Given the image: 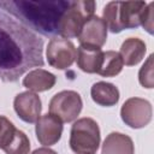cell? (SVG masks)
Instances as JSON below:
<instances>
[{"label": "cell", "instance_id": "6da1fadb", "mask_svg": "<svg viewBox=\"0 0 154 154\" xmlns=\"http://www.w3.org/2000/svg\"><path fill=\"white\" fill-rule=\"evenodd\" d=\"M43 41L0 10V78L16 82L31 67L43 65Z\"/></svg>", "mask_w": 154, "mask_h": 154}, {"label": "cell", "instance_id": "7a4b0ae2", "mask_svg": "<svg viewBox=\"0 0 154 154\" xmlns=\"http://www.w3.org/2000/svg\"><path fill=\"white\" fill-rule=\"evenodd\" d=\"M70 1H0V7L43 35L58 34L60 18Z\"/></svg>", "mask_w": 154, "mask_h": 154}, {"label": "cell", "instance_id": "3957f363", "mask_svg": "<svg viewBox=\"0 0 154 154\" xmlns=\"http://www.w3.org/2000/svg\"><path fill=\"white\" fill-rule=\"evenodd\" d=\"M147 4L144 1H111L102 12V20L112 32L134 29L141 25V16Z\"/></svg>", "mask_w": 154, "mask_h": 154}, {"label": "cell", "instance_id": "277c9868", "mask_svg": "<svg viewBox=\"0 0 154 154\" xmlns=\"http://www.w3.org/2000/svg\"><path fill=\"white\" fill-rule=\"evenodd\" d=\"M97 123L88 117L77 119L70 131V148L76 154H96L100 146Z\"/></svg>", "mask_w": 154, "mask_h": 154}, {"label": "cell", "instance_id": "5b68a950", "mask_svg": "<svg viewBox=\"0 0 154 154\" xmlns=\"http://www.w3.org/2000/svg\"><path fill=\"white\" fill-rule=\"evenodd\" d=\"M95 2L89 0L70 1V5L63 13L59 25L58 35L63 38L77 37L84 23L94 16Z\"/></svg>", "mask_w": 154, "mask_h": 154}, {"label": "cell", "instance_id": "8992f818", "mask_svg": "<svg viewBox=\"0 0 154 154\" xmlns=\"http://www.w3.org/2000/svg\"><path fill=\"white\" fill-rule=\"evenodd\" d=\"M82 106V97L77 91L63 90L49 101V113L58 117L63 123H71L79 116Z\"/></svg>", "mask_w": 154, "mask_h": 154}, {"label": "cell", "instance_id": "52a82bcc", "mask_svg": "<svg viewBox=\"0 0 154 154\" xmlns=\"http://www.w3.org/2000/svg\"><path fill=\"white\" fill-rule=\"evenodd\" d=\"M152 105L148 100L141 97L128 99L120 109L122 120L132 129H141L147 126L152 120Z\"/></svg>", "mask_w": 154, "mask_h": 154}, {"label": "cell", "instance_id": "ba28073f", "mask_svg": "<svg viewBox=\"0 0 154 154\" xmlns=\"http://www.w3.org/2000/svg\"><path fill=\"white\" fill-rule=\"evenodd\" d=\"M46 57L52 67L65 70L76 60V47L67 38L54 37L47 45Z\"/></svg>", "mask_w": 154, "mask_h": 154}, {"label": "cell", "instance_id": "9c48e42d", "mask_svg": "<svg viewBox=\"0 0 154 154\" xmlns=\"http://www.w3.org/2000/svg\"><path fill=\"white\" fill-rule=\"evenodd\" d=\"M13 107L17 116L25 123H36L41 116V100L36 93L23 91L14 97Z\"/></svg>", "mask_w": 154, "mask_h": 154}, {"label": "cell", "instance_id": "30bf717a", "mask_svg": "<svg viewBox=\"0 0 154 154\" xmlns=\"http://www.w3.org/2000/svg\"><path fill=\"white\" fill-rule=\"evenodd\" d=\"M35 132H36V137L41 144H43L45 147L53 146V144L58 143V141L61 137L63 122L58 117H55L51 113H47L37 119L36 126H35Z\"/></svg>", "mask_w": 154, "mask_h": 154}, {"label": "cell", "instance_id": "8fae6325", "mask_svg": "<svg viewBox=\"0 0 154 154\" xmlns=\"http://www.w3.org/2000/svg\"><path fill=\"white\" fill-rule=\"evenodd\" d=\"M81 45H89L101 48L107 40V26L102 18L97 16H91L82 26L78 36Z\"/></svg>", "mask_w": 154, "mask_h": 154}, {"label": "cell", "instance_id": "7c38bea8", "mask_svg": "<svg viewBox=\"0 0 154 154\" xmlns=\"http://www.w3.org/2000/svg\"><path fill=\"white\" fill-rule=\"evenodd\" d=\"M102 51L99 47L79 45L76 49V60L78 67L87 73H97L102 59Z\"/></svg>", "mask_w": 154, "mask_h": 154}, {"label": "cell", "instance_id": "4fadbf2b", "mask_svg": "<svg viewBox=\"0 0 154 154\" xmlns=\"http://www.w3.org/2000/svg\"><path fill=\"white\" fill-rule=\"evenodd\" d=\"M135 147L132 140L120 132H111L102 143L101 154H134Z\"/></svg>", "mask_w": 154, "mask_h": 154}, {"label": "cell", "instance_id": "5bb4252c", "mask_svg": "<svg viewBox=\"0 0 154 154\" xmlns=\"http://www.w3.org/2000/svg\"><path fill=\"white\" fill-rule=\"evenodd\" d=\"M55 76L47 70L43 69H35L30 71L23 78V85L29 89V91H46L54 87L55 84Z\"/></svg>", "mask_w": 154, "mask_h": 154}, {"label": "cell", "instance_id": "9a60e30c", "mask_svg": "<svg viewBox=\"0 0 154 154\" xmlns=\"http://www.w3.org/2000/svg\"><path fill=\"white\" fill-rule=\"evenodd\" d=\"M146 51V43L141 38L130 37L122 43L119 54L123 59V64L128 66H135L144 58Z\"/></svg>", "mask_w": 154, "mask_h": 154}, {"label": "cell", "instance_id": "2e32d148", "mask_svg": "<svg viewBox=\"0 0 154 154\" xmlns=\"http://www.w3.org/2000/svg\"><path fill=\"white\" fill-rule=\"evenodd\" d=\"M90 95L94 102L100 106L111 107L119 101L118 88L108 82H96L90 89Z\"/></svg>", "mask_w": 154, "mask_h": 154}, {"label": "cell", "instance_id": "e0dca14e", "mask_svg": "<svg viewBox=\"0 0 154 154\" xmlns=\"http://www.w3.org/2000/svg\"><path fill=\"white\" fill-rule=\"evenodd\" d=\"M123 65V59L119 52L107 51L102 53V59L97 73L102 77H114L118 73H120Z\"/></svg>", "mask_w": 154, "mask_h": 154}, {"label": "cell", "instance_id": "ac0fdd59", "mask_svg": "<svg viewBox=\"0 0 154 154\" xmlns=\"http://www.w3.org/2000/svg\"><path fill=\"white\" fill-rule=\"evenodd\" d=\"M6 154H29L30 152V141L28 136L20 131L17 130L13 140L11 143L4 149Z\"/></svg>", "mask_w": 154, "mask_h": 154}, {"label": "cell", "instance_id": "d6986e66", "mask_svg": "<svg viewBox=\"0 0 154 154\" xmlns=\"http://www.w3.org/2000/svg\"><path fill=\"white\" fill-rule=\"evenodd\" d=\"M18 129L5 116H0V148L4 150L13 140Z\"/></svg>", "mask_w": 154, "mask_h": 154}, {"label": "cell", "instance_id": "ffe728a7", "mask_svg": "<svg viewBox=\"0 0 154 154\" xmlns=\"http://www.w3.org/2000/svg\"><path fill=\"white\" fill-rule=\"evenodd\" d=\"M153 54H150L148 57V59L146 60V63L143 64V66L141 67L140 72H138V81L141 83V85H143L144 88H153L154 87V77H153Z\"/></svg>", "mask_w": 154, "mask_h": 154}, {"label": "cell", "instance_id": "44dd1931", "mask_svg": "<svg viewBox=\"0 0 154 154\" xmlns=\"http://www.w3.org/2000/svg\"><path fill=\"white\" fill-rule=\"evenodd\" d=\"M153 6H154L153 2L147 5L141 16V25L149 34H153Z\"/></svg>", "mask_w": 154, "mask_h": 154}, {"label": "cell", "instance_id": "7402d4cb", "mask_svg": "<svg viewBox=\"0 0 154 154\" xmlns=\"http://www.w3.org/2000/svg\"><path fill=\"white\" fill-rule=\"evenodd\" d=\"M31 154H58L55 150L51 149V148H47V147H41V148H37L35 149Z\"/></svg>", "mask_w": 154, "mask_h": 154}]
</instances>
